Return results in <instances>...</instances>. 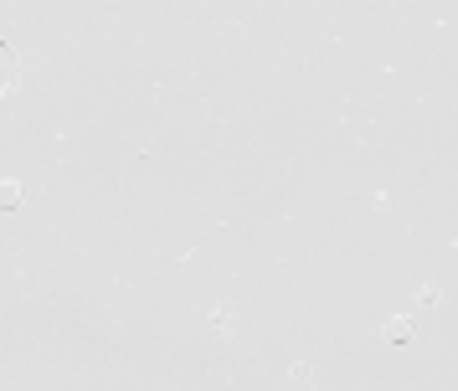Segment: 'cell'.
Returning a JSON list of instances; mask_svg holds the SVG:
<instances>
[{
	"label": "cell",
	"instance_id": "1",
	"mask_svg": "<svg viewBox=\"0 0 458 391\" xmlns=\"http://www.w3.org/2000/svg\"><path fill=\"white\" fill-rule=\"evenodd\" d=\"M16 82H21V62H16V52L0 41V98H5V93H16Z\"/></svg>",
	"mask_w": 458,
	"mask_h": 391
},
{
	"label": "cell",
	"instance_id": "2",
	"mask_svg": "<svg viewBox=\"0 0 458 391\" xmlns=\"http://www.w3.org/2000/svg\"><path fill=\"white\" fill-rule=\"evenodd\" d=\"M21 206V185L16 181H0V211H16Z\"/></svg>",
	"mask_w": 458,
	"mask_h": 391
},
{
	"label": "cell",
	"instance_id": "3",
	"mask_svg": "<svg viewBox=\"0 0 458 391\" xmlns=\"http://www.w3.org/2000/svg\"><path fill=\"white\" fill-rule=\"evenodd\" d=\"M386 340H392V345H407V340H412V319H392V325H386Z\"/></svg>",
	"mask_w": 458,
	"mask_h": 391
}]
</instances>
